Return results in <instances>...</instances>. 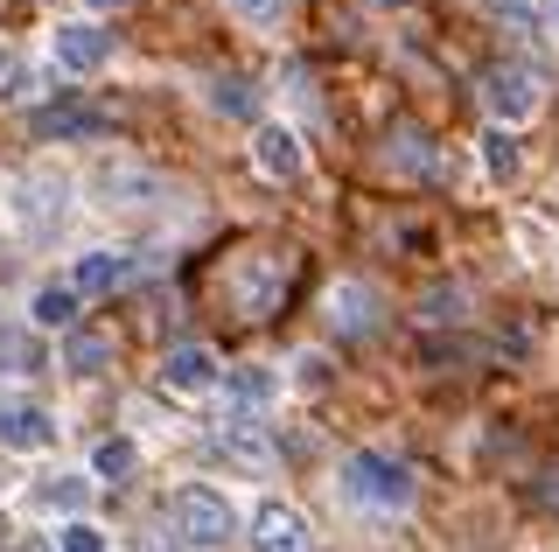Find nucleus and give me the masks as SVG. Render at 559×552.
<instances>
[{
	"instance_id": "nucleus-8",
	"label": "nucleus",
	"mask_w": 559,
	"mask_h": 552,
	"mask_svg": "<svg viewBox=\"0 0 559 552\" xmlns=\"http://www.w3.org/2000/svg\"><path fill=\"white\" fill-rule=\"evenodd\" d=\"M140 273V259L133 252H105V245H92V252H78L70 259V295H119V287H127Z\"/></svg>"
},
{
	"instance_id": "nucleus-11",
	"label": "nucleus",
	"mask_w": 559,
	"mask_h": 552,
	"mask_svg": "<svg viewBox=\"0 0 559 552\" xmlns=\"http://www.w3.org/2000/svg\"><path fill=\"white\" fill-rule=\"evenodd\" d=\"M252 545L259 552H314V531L294 504H259L252 511Z\"/></svg>"
},
{
	"instance_id": "nucleus-18",
	"label": "nucleus",
	"mask_w": 559,
	"mask_h": 552,
	"mask_svg": "<svg viewBox=\"0 0 559 552\" xmlns=\"http://www.w3.org/2000/svg\"><path fill=\"white\" fill-rule=\"evenodd\" d=\"M28 322H35V329H78V295H70V280L63 287H43V295H35L28 301Z\"/></svg>"
},
{
	"instance_id": "nucleus-7",
	"label": "nucleus",
	"mask_w": 559,
	"mask_h": 552,
	"mask_svg": "<svg viewBox=\"0 0 559 552\" xmlns=\"http://www.w3.org/2000/svg\"><path fill=\"white\" fill-rule=\"evenodd\" d=\"M49 57H57V71H70V77H92V71L112 63V36H105L98 22H57Z\"/></svg>"
},
{
	"instance_id": "nucleus-21",
	"label": "nucleus",
	"mask_w": 559,
	"mask_h": 552,
	"mask_svg": "<svg viewBox=\"0 0 559 552\" xmlns=\"http://www.w3.org/2000/svg\"><path fill=\"white\" fill-rule=\"evenodd\" d=\"M133 469H140V447H133V441H119V434H112V441H98V447H92V476H98V482H127Z\"/></svg>"
},
{
	"instance_id": "nucleus-14",
	"label": "nucleus",
	"mask_w": 559,
	"mask_h": 552,
	"mask_svg": "<svg viewBox=\"0 0 559 552\" xmlns=\"http://www.w3.org/2000/svg\"><path fill=\"white\" fill-rule=\"evenodd\" d=\"M280 399V371H266V364H238V371H224V412H266Z\"/></svg>"
},
{
	"instance_id": "nucleus-25",
	"label": "nucleus",
	"mask_w": 559,
	"mask_h": 552,
	"mask_svg": "<svg viewBox=\"0 0 559 552\" xmlns=\"http://www.w3.org/2000/svg\"><path fill=\"white\" fill-rule=\"evenodd\" d=\"M224 8H231L245 28H280V14H287V0H224Z\"/></svg>"
},
{
	"instance_id": "nucleus-2",
	"label": "nucleus",
	"mask_w": 559,
	"mask_h": 552,
	"mask_svg": "<svg viewBox=\"0 0 559 552\" xmlns=\"http://www.w3.org/2000/svg\"><path fill=\"white\" fill-rule=\"evenodd\" d=\"M343 490L371 511H406L413 504V461H399L392 447H357L343 461Z\"/></svg>"
},
{
	"instance_id": "nucleus-1",
	"label": "nucleus",
	"mask_w": 559,
	"mask_h": 552,
	"mask_svg": "<svg viewBox=\"0 0 559 552\" xmlns=\"http://www.w3.org/2000/svg\"><path fill=\"white\" fill-rule=\"evenodd\" d=\"M175 539H182L189 552H224L238 539V504L224 490H210V482L175 490Z\"/></svg>"
},
{
	"instance_id": "nucleus-24",
	"label": "nucleus",
	"mask_w": 559,
	"mask_h": 552,
	"mask_svg": "<svg viewBox=\"0 0 559 552\" xmlns=\"http://www.w3.org/2000/svg\"><path fill=\"white\" fill-rule=\"evenodd\" d=\"M28 92H35V71L14 49H0V106H8V98H28Z\"/></svg>"
},
{
	"instance_id": "nucleus-23",
	"label": "nucleus",
	"mask_w": 559,
	"mask_h": 552,
	"mask_svg": "<svg viewBox=\"0 0 559 552\" xmlns=\"http://www.w3.org/2000/svg\"><path fill=\"white\" fill-rule=\"evenodd\" d=\"M84 496H92V482H84V476H49V482H43V504L63 511V517H78Z\"/></svg>"
},
{
	"instance_id": "nucleus-13",
	"label": "nucleus",
	"mask_w": 559,
	"mask_h": 552,
	"mask_svg": "<svg viewBox=\"0 0 559 552\" xmlns=\"http://www.w3.org/2000/svg\"><path fill=\"white\" fill-rule=\"evenodd\" d=\"M301 161H308V154H301V141H294V127H259L252 133V168L266 182H294Z\"/></svg>"
},
{
	"instance_id": "nucleus-26",
	"label": "nucleus",
	"mask_w": 559,
	"mask_h": 552,
	"mask_svg": "<svg viewBox=\"0 0 559 552\" xmlns=\"http://www.w3.org/2000/svg\"><path fill=\"white\" fill-rule=\"evenodd\" d=\"M57 552H105V531L84 525V517H70V525L57 531Z\"/></svg>"
},
{
	"instance_id": "nucleus-15",
	"label": "nucleus",
	"mask_w": 559,
	"mask_h": 552,
	"mask_svg": "<svg viewBox=\"0 0 559 552\" xmlns=\"http://www.w3.org/2000/svg\"><path fill=\"white\" fill-rule=\"evenodd\" d=\"M98 133H112V119L92 112V106H49V112H35V141H98Z\"/></svg>"
},
{
	"instance_id": "nucleus-17",
	"label": "nucleus",
	"mask_w": 559,
	"mask_h": 552,
	"mask_svg": "<svg viewBox=\"0 0 559 552\" xmlns=\"http://www.w3.org/2000/svg\"><path fill=\"white\" fill-rule=\"evenodd\" d=\"M105 364H112V336H98V329H70L63 336V371L70 377H98Z\"/></svg>"
},
{
	"instance_id": "nucleus-10",
	"label": "nucleus",
	"mask_w": 559,
	"mask_h": 552,
	"mask_svg": "<svg viewBox=\"0 0 559 552\" xmlns=\"http://www.w3.org/2000/svg\"><path fill=\"white\" fill-rule=\"evenodd\" d=\"M0 447L8 455H43V447H57V420L28 399H8L0 406Z\"/></svg>"
},
{
	"instance_id": "nucleus-29",
	"label": "nucleus",
	"mask_w": 559,
	"mask_h": 552,
	"mask_svg": "<svg viewBox=\"0 0 559 552\" xmlns=\"http://www.w3.org/2000/svg\"><path fill=\"white\" fill-rule=\"evenodd\" d=\"M552 22H559V0H552Z\"/></svg>"
},
{
	"instance_id": "nucleus-16",
	"label": "nucleus",
	"mask_w": 559,
	"mask_h": 552,
	"mask_svg": "<svg viewBox=\"0 0 559 552\" xmlns=\"http://www.w3.org/2000/svg\"><path fill=\"white\" fill-rule=\"evenodd\" d=\"M224 455L245 461V469H266L273 447H266V427L252 420V412H224Z\"/></svg>"
},
{
	"instance_id": "nucleus-3",
	"label": "nucleus",
	"mask_w": 559,
	"mask_h": 552,
	"mask_svg": "<svg viewBox=\"0 0 559 552\" xmlns=\"http://www.w3.org/2000/svg\"><path fill=\"white\" fill-rule=\"evenodd\" d=\"M483 106H489V119H497L503 133L532 127V119L546 112V77H538L532 63H489L483 71Z\"/></svg>"
},
{
	"instance_id": "nucleus-30",
	"label": "nucleus",
	"mask_w": 559,
	"mask_h": 552,
	"mask_svg": "<svg viewBox=\"0 0 559 552\" xmlns=\"http://www.w3.org/2000/svg\"><path fill=\"white\" fill-rule=\"evenodd\" d=\"M392 8H399V0H392Z\"/></svg>"
},
{
	"instance_id": "nucleus-22",
	"label": "nucleus",
	"mask_w": 559,
	"mask_h": 552,
	"mask_svg": "<svg viewBox=\"0 0 559 552\" xmlns=\"http://www.w3.org/2000/svg\"><path fill=\"white\" fill-rule=\"evenodd\" d=\"M489 14H497L511 36H546V8H538V0H489Z\"/></svg>"
},
{
	"instance_id": "nucleus-27",
	"label": "nucleus",
	"mask_w": 559,
	"mask_h": 552,
	"mask_svg": "<svg viewBox=\"0 0 559 552\" xmlns=\"http://www.w3.org/2000/svg\"><path fill=\"white\" fill-rule=\"evenodd\" d=\"M399 161H406L413 168V176H427V133H419V127H399Z\"/></svg>"
},
{
	"instance_id": "nucleus-9",
	"label": "nucleus",
	"mask_w": 559,
	"mask_h": 552,
	"mask_svg": "<svg viewBox=\"0 0 559 552\" xmlns=\"http://www.w3.org/2000/svg\"><path fill=\"white\" fill-rule=\"evenodd\" d=\"M162 385L182 392V399H197V392H217L224 385V364L203 350V343H175V350L162 357Z\"/></svg>"
},
{
	"instance_id": "nucleus-28",
	"label": "nucleus",
	"mask_w": 559,
	"mask_h": 552,
	"mask_svg": "<svg viewBox=\"0 0 559 552\" xmlns=\"http://www.w3.org/2000/svg\"><path fill=\"white\" fill-rule=\"evenodd\" d=\"M84 8H92V14H112V8H127V0H84Z\"/></svg>"
},
{
	"instance_id": "nucleus-12",
	"label": "nucleus",
	"mask_w": 559,
	"mask_h": 552,
	"mask_svg": "<svg viewBox=\"0 0 559 552\" xmlns=\"http://www.w3.org/2000/svg\"><path fill=\"white\" fill-rule=\"evenodd\" d=\"M378 315H384V301L364 280H336V287H329V329H336V336H371Z\"/></svg>"
},
{
	"instance_id": "nucleus-6",
	"label": "nucleus",
	"mask_w": 559,
	"mask_h": 552,
	"mask_svg": "<svg viewBox=\"0 0 559 552\" xmlns=\"http://www.w3.org/2000/svg\"><path fill=\"white\" fill-rule=\"evenodd\" d=\"M63 211H70V176L63 168H28V176L14 182V224L49 231V224H63Z\"/></svg>"
},
{
	"instance_id": "nucleus-4",
	"label": "nucleus",
	"mask_w": 559,
	"mask_h": 552,
	"mask_svg": "<svg viewBox=\"0 0 559 552\" xmlns=\"http://www.w3.org/2000/svg\"><path fill=\"white\" fill-rule=\"evenodd\" d=\"M92 203L98 211H162L168 203V182L140 161H98L92 168Z\"/></svg>"
},
{
	"instance_id": "nucleus-19",
	"label": "nucleus",
	"mask_w": 559,
	"mask_h": 552,
	"mask_svg": "<svg viewBox=\"0 0 559 552\" xmlns=\"http://www.w3.org/2000/svg\"><path fill=\"white\" fill-rule=\"evenodd\" d=\"M518 168H524L518 141H511L503 127H489V133H483V176H489V182H518Z\"/></svg>"
},
{
	"instance_id": "nucleus-5",
	"label": "nucleus",
	"mask_w": 559,
	"mask_h": 552,
	"mask_svg": "<svg viewBox=\"0 0 559 552\" xmlns=\"http://www.w3.org/2000/svg\"><path fill=\"white\" fill-rule=\"evenodd\" d=\"M280 295H287V259H280V252H245L238 273H231V301L259 322V315L280 308Z\"/></svg>"
},
{
	"instance_id": "nucleus-20",
	"label": "nucleus",
	"mask_w": 559,
	"mask_h": 552,
	"mask_svg": "<svg viewBox=\"0 0 559 552\" xmlns=\"http://www.w3.org/2000/svg\"><path fill=\"white\" fill-rule=\"evenodd\" d=\"M210 112L224 119H259V92L245 77H210Z\"/></svg>"
}]
</instances>
